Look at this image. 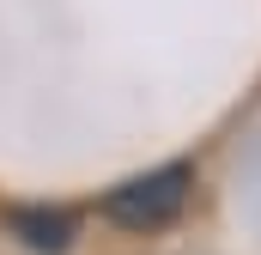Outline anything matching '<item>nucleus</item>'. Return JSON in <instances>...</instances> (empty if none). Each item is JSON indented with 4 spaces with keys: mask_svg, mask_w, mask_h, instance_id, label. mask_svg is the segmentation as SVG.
<instances>
[{
    "mask_svg": "<svg viewBox=\"0 0 261 255\" xmlns=\"http://www.w3.org/2000/svg\"><path fill=\"white\" fill-rule=\"evenodd\" d=\"M189 194H195V170L189 164H158L146 176H128L122 189H110L103 219L122 225V231H164V225L182 219Z\"/></svg>",
    "mask_w": 261,
    "mask_h": 255,
    "instance_id": "obj_1",
    "label": "nucleus"
},
{
    "mask_svg": "<svg viewBox=\"0 0 261 255\" xmlns=\"http://www.w3.org/2000/svg\"><path fill=\"white\" fill-rule=\"evenodd\" d=\"M6 225H12V237L24 249H37V255H67L73 237H79V219L67 207H12Z\"/></svg>",
    "mask_w": 261,
    "mask_h": 255,
    "instance_id": "obj_2",
    "label": "nucleus"
}]
</instances>
